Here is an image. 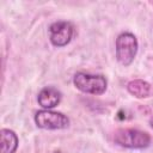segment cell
<instances>
[{"instance_id":"cell-1","label":"cell","mask_w":153,"mask_h":153,"mask_svg":"<svg viewBox=\"0 0 153 153\" xmlns=\"http://www.w3.org/2000/svg\"><path fill=\"white\" fill-rule=\"evenodd\" d=\"M114 140L118 146L130 149H142L151 143V136L146 131L134 128H121L116 130Z\"/></svg>"},{"instance_id":"cell-2","label":"cell","mask_w":153,"mask_h":153,"mask_svg":"<svg viewBox=\"0 0 153 153\" xmlns=\"http://www.w3.org/2000/svg\"><path fill=\"white\" fill-rule=\"evenodd\" d=\"M73 84L79 91L93 96L103 94L108 87V80L105 79V76L100 74H90L84 72H78L74 74Z\"/></svg>"},{"instance_id":"cell-3","label":"cell","mask_w":153,"mask_h":153,"mask_svg":"<svg viewBox=\"0 0 153 153\" xmlns=\"http://www.w3.org/2000/svg\"><path fill=\"white\" fill-rule=\"evenodd\" d=\"M139 42L134 33L122 32L116 38V59L122 66H129L137 54Z\"/></svg>"},{"instance_id":"cell-4","label":"cell","mask_w":153,"mask_h":153,"mask_svg":"<svg viewBox=\"0 0 153 153\" xmlns=\"http://www.w3.org/2000/svg\"><path fill=\"white\" fill-rule=\"evenodd\" d=\"M35 123L38 128L47 129V130L66 129L69 126V118L62 112L43 109L36 112Z\"/></svg>"},{"instance_id":"cell-5","label":"cell","mask_w":153,"mask_h":153,"mask_svg":"<svg viewBox=\"0 0 153 153\" xmlns=\"http://www.w3.org/2000/svg\"><path fill=\"white\" fill-rule=\"evenodd\" d=\"M74 35V26L69 22L59 20L49 26V39L54 47L61 48L67 45Z\"/></svg>"},{"instance_id":"cell-6","label":"cell","mask_w":153,"mask_h":153,"mask_svg":"<svg viewBox=\"0 0 153 153\" xmlns=\"http://www.w3.org/2000/svg\"><path fill=\"white\" fill-rule=\"evenodd\" d=\"M61 98H62V94L56 87L47 86L38 92L37 102L43 109L51 110L53 108H55L60 104Z\"/></svg>"},{"instance_id":"cell-7","label":"cell","mask_w":153,"mask_h":153,"mask_svg":"<svg viewBox=\"0 0 153 153\" xmlns=\"http://www.w3.org/2000/svg\"><path fill=\"white\" fill-rule=\"evenodd\" d=\"M127 90L131 96L136 98H147L152 94L151 84L141 79H135V80L129 81L127 84Z\"/></svg>"},{"instance_id":"cell-8","label":"cell","mask_w":153,"mask_h":153,"mask_svg":"<svg viewBox=\"0 0 153 153\" xmlns=\"http://www.w3.org/2000/svg\"><path fill=\"white\" fill-rule=\"evenodd\" d=\"M1 136V153H14L18 148V136L17 134L11 129H1L0 131Z\"/></svg>"},{"instance_id":"cell-9","label":"cell","mask_w":153,"mask_h":153,"mask_svg":"<svg viewBox=\"0 0 153 153\" xmlns=\"http://www.w3.org/2000/svg\"><path fill=\"white\" fill-rule=\"evenodd\" d=\"M149 124H151V127L153 128V116L151 117V120H149Z\"/></svg>"}]
</instances>
